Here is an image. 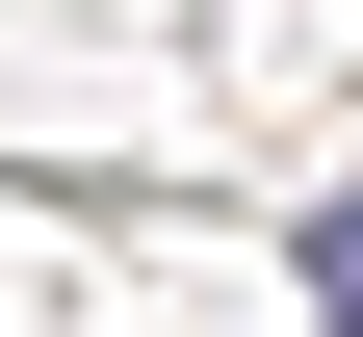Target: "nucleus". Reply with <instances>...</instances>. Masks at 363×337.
<instances>
[{
  "label": "nucleus",
  "instance_id": "obj_1",
  "mask_svg": "<svg viewBox=\"0 0 363 337\" xmlns=\"http://www.w3.org/2000/svg\"><path fill=\"white\" fill-rule=\"evenodd\" d=\"M311 311L363 337V182H337V208H311Z\"/></svg>",
  "mask_w": 363,
  "mask_h": 337
}]
</instances>
